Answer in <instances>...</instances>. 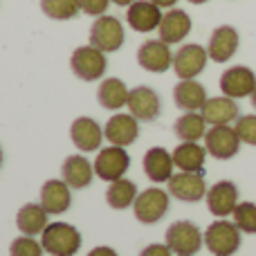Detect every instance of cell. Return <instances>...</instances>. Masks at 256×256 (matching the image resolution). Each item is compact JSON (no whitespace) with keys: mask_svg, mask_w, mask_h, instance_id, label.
<instances>
[{"mask_svg":"<svg viewBox=\"0 0 256 256\" xmlns=\"http://www.w3.org/2000/svg\"><path fill=\"white\" fill-rule=\"evenodd\" d=\"M232 218L243 234H256V202H238Z\"/></svg>","mask_w":256,"mask_h":256,"instance_id":"obj_31","label":"cell"},{"mask_svg":"<svg viewBox=\"0 0 256 256\" xmlns=\"http://www.w3.org/2000/svg\"><path fill=\"white\" fill-rule=\"evenodd\" d=\"M70 68L74 72V76H79L81 81H97L108 70L106 52L97 50L94 45H81L72 52Z\"/></svg>","mask_w":256,"mask_h":256,"instance_id":"obj_5","label":"cell"},{"mask_svg":"<svg viewBox=\"0 0 256 256\" xmlns=\"http://www.w3.org/2000/svg\"><path fill=\"white\" fill-rule=\"evenodd\" d=\"M162 9L150 0H135L130 7H126V22L130 25V30L148 34V32L158 30L162 22Z\"/></svg>","mask_w":256,"mask_h":256,"instance_id":"obj_17","label":"cell"},{"mask_svg":"<svg viewBox=\"0 0 256 256\" xmlns=\"http://www.w3.org/2000/svg\"><path fill=\"white\" fill-rule=\"evenodd\" d=\"M2 160H4V153H2V146H0V166H2Z\"/></svg>","mask_w":256,"mask_h":256,"instance_id":"obj_41","label":"cell"},{"mask_svg":"<svg viewBox=\"0 0 256 256\" xmlns=\"http://www.w3.org/2000/svg\"><path fill=\"white\" fill-rule=\"evenodd\" d=\"M207 148L198 142H180L173 148V162L176 168L186 173H204V160H207Z\"/></svg>","mask_w":256,"mask_h":256,"instance_id":"obj_25","label":"cell"},{"mask_svg":"<svg viewBox=\"0 0 256 256\" xmlns=\"http://www.w3.org/2000/svg\"><path fill=\"white\" fill-rule=\"evenodd\" d=\"M124 40H126L124 27H122L120 18H115V16L104 14L90 27V45H94L97 50H102L106 54L117 52L124 45Z\"/></svg>","mask_w":256,"mask_h":256,"instance_id":"obj_6","label":"cell"},{"mask_svg":"<svg viewBox=\"0 0 256 256\" xmlns=\"http://www.w3.org/2000/svg\"><path fill=\"white\" fill-rule=\"evenodd\" d=\"M238 45H240V36H238V32H236V27L220 25L209 36L207 54L214 63H227L238 52Z\"/></svg>","mask_w":256,"mask_h":256,"instance_id":"obj_15","label":"cell"},{"mask_svg":"<svg viewBox=\"0 0 256 256\" xmlns=\"http://www.w3.org/2000/svg\"><path fill=\"white\" fill-rule=\"evenodd\" d=\"M45 250L34 236H18L9 245V256H43Z\"/></svg>","mask_w":256,"mask_h":256,"instance_id":"obj_32","label":"cell"},{"mask_svg":"<svg viewBox=\"0 0 256 256\" xmlns=\"http://www.w3.org/2000/svg\"><path fill=\"white\" fill-rule=\"evenodd\" d=\"M240 234L234 220H214L204 230V248L214 256H232L240 250Z\"/></svg>","mask_w":256,"mask_h":256,"instance_id":"obj_3","label":"cell"},{"mask_svg":"<svg viewBox=\"0 0 256 256\" xmlns=\"http://www.w3.org/2000/svg\"><path fill=\"white\" fill-rule=\"evenodd\" d=\"M88 256H117V252L112 248H108V245H99V248L90 250Z\"/></svg>","mask_w":256,"mask_h":256,"instance_id":"obj_36","label":"cell"},{"mask_svg":"<svg viewBox=\"0 0 256 256\" xmlns=\"http://www.w3.org/2000/svg\"><path fill=\"white\" fill-rule=\"evenodd\" d=\"M207 120L202 117V112H184L176 120L173 124V132L180 137V142H198L204 140L207 135Z\"/></svg>","mask_w":256,"mask_h":256,"instance_id":"obj_28","label":"cell"},{"mask_svg":"<svg viewBox=\"0 0 256 256\" xmlns=\"http://www.w3.org/2000/svg\"><path fill=\"white\" fill-rule=\"evenodd\" d=\"M207 48L198 43H186L173 54V72L178 79H196L207 68Z\"/></svg>","mask_w":256,"mask_h":256,"instance_id":"obj_9","label":"cell"},{"mask_svg":"<svg viewBox=\"0 0 256 256\" xmlns=\"http://www.w3.org/2000/svg\"><path fill=\"white\" fill-rule=\"evenodd\" d=\"M150 2H155L160 9H173L178 4V0H150Z\"/></svg>","mask_w":256,"mask_h":256,"instance_id":"obj_37","label":"cell"},{"mask_svg":"<svg viewBox=\"0 0 256 256\" xmlns=\"http://www.w3.org/2000/svg\"><path fill=\"white\" fill-rule=\"evenodd\" d=\"M94 178V164L84 155H68L61 166V180L70 189H86Z\"/></svg>","mask_w":256,"mask_h":256,"instance_id":"obj_22","label":"cell"},{"mask_svg":"<svg viewBox=\"0 0 256 256\" xmlns=\"http://www.w3.org/2000/svg\"><path fill=\"white\" fill-rule=\"evenodd\" d=\"M40 12L52 20H70L81 12L79 0H40Z\"/></svg>","mask_w":256,"mask_h":256,"instance_id":"obj_30","label":"cell"},{"mask_svg":"<svg viewBox=\"0 0 256 256\" xmlns=\"http://www.w3.org/2000/svg\"><path fill=\"white\" fill-rule=\"evenodd\" d=\"M128 86L117 76H110V79H104L97 88V102L102 108L106 110H122V108L128 104Z\"/></svg>","mask_w":256,"mask_h":256,"instance_id":"obj_27","label":"cell"},{"mask_svg":"<svg viewBox=\"0 0 256 256\" xmlns=\"http://www.w3.org/2000/svg\"><path fill=\"white\" fill-rule=\"evenodd\" d=\"M40 204L50 216H61L70 209L72 204V194L70 186L63 180H48L40 186Z\"/></svg>","mask_w":256,"mask_h":256,"instance_id":"obj_24","label":"cell"},{"mask_svg":"<svg viewBox=\"0 0 256 256\" xmlns=\"http://www.w3.org/2000/svg\"><path fill=\"white\" fill-rule=\"evenodd\" d=\"M128 112L140 122H153L162 112V102L160 94L148 86H137L128 94Z\"/></svg>","mask_w":256,"mask_h":256,"instance_id":"obj_13","label":"cell"},{"mask_svg":"<svg viewBox=\"0 0 256 256\" xmlns=\"http://www.w3.org/2000/svg\"><path fill=\"white\" fill-rule=\"evenodd\" d=\"M137 63H140L142 70L162 74L168 68H173V52L168 43H164L162 38H150L144 40L137 50Z\"/></svg>","mask_w":256,"mask_h":256,"instance_id":"obj_10","label":"cell"},{"mask_svg":"<svg viewBox=\"0 0 256 256\" xmlns=\"http://www.w3.org/2000/svg\"><path fill=\"white\" fill-rule=\"evenodd\" d=\"M48 216L50 214L45 212V207L40 202L38 204L36 202L22 204L16 214V227L20 230V234H25V236H38V234H43V230L50 225Z\"/></svg>","mask_w":256,"mask_h":256,"instance_id":"obj_26","label":"cell"},{"mask_svg":"<svg viewBox=\"0 0 256 256\" xmlns=\"http://www.w3.org/2000/svg\"><path fill=\"white\" fill-rule=\"evenodd\" d=\"M234 128L243 144L256 146V115H240L234 122Z\"/></svg>","mask_w":256,"mask_h":256,"instance_id":"obj_33","label":"cell"},{"mask_svg":"<svg viewBox=\"0 0 256 256\" xmlns=\"http://www.w3.org/2000/svg\"><path fill=\"white\" fill-rule=\"evenodd\" d=\"M79 4H81V12H84V14L99 18V16H104V14H106L110 0H79Z\"/></svg>","mask_w":256,"mask_h":256,"instance_id":"obj_34","label":"cell"},{"mask_svg":"<svg viewBox=\"0 0 256 256\" xmlns=\"http://www.w3.org/2000/svg\"><path fill=\"white\" fill-rule=\"evenodd\" d=\"M110 2H115V4H120V7H130L135 0H110Z\"/></svg>","mask_w":256,"mask_h":256,"instance_id":"obj_38","label":"cell"},{"mask_svg":"<svg viewBox=\"0 0 256 256\" xmlns=\"http://www.w3.org/2000/svg\"><path fill=\"white\" fill-rule=\"evenodd\" d=\"M94 176L102 178L104 182H115L124 178V173L130 166V155L126 153L124 146H108L102 148L94 158Z\"/></svg>","mask_w":256,"mask_h":256,"instance_id":"obj_7","label":"cell"},{"mask_svg":"<svg viewBox=\"0 0 256 256\" xmlns=\"http://www.w3.org/2000/svg\"><path fill=\"white\" fill-rule=\"evenodd\" d=\"M40 245L52 256H74L81 248V234L74 225L50 222L40 234Z\"/></svg>","mask_w":256,"mask_h":256,"instance_id":"obj_1","label":"cell"},{"mask_svg":"<svg viewBox=\"0 0 256 256\" xmlns=\"http://www.w3.org/2000/svg\"><path fill=\"white\" fill-rule=\"evenodd\" d=\"M144 173L150 182L155 184H162V182H168L173 178V168H176V162H173V153H168L162 146H153L144 153Z\"/></svg>","mask_w":256,"mask_h":256,"instance_id":"obj_18","label":"cell"},{"mask_svg":"<svg viewBox=\"0 0 256 256\" xmlns=\"http://www.w3.org/2000/svg\"><path fill=\"white\" fill-rule=\"evenodd\" d=\"M240 144L234 126H212L204 135V148L216 160H232L240 150Z\"/></svg>","mask_w":256,"mask_h":256,"instance_id":"obj_11","label":"cell"},{"mask_svg":"<svg viewBox=\"0 0 256 256\" xmlns=\"http://www.w3.org/2000/svg\"><path fill=\"white\" fill-rule=\"evenodd\" d=\"M250 99H252V106H254V110H256V90L252 92V97H250Z\"/></svg>","mask_w":256,"mask_h":256,"instance_id":"obj_40","label":"cell"},{"mask_svg":"<svg viewBox=\"0 0 256 256\" xmlns=\"http://www.w3.org/2000/svg\"><path fill=\"white\" fill-rule=\"evenodd\" d=\"M168 198H171V194L160 189V186L144 189L137 194L135 204H132V214H135V218L142 225L160 222L168 212Z\"/></svg>","mask_w":256,"mask_h":256,"instance_id":"obj_4","label":"cell"},{"mask_svg":"<svg viewBox=\"0 0 256 256\" xmlns=\"http://www.w3.org/2000/svg\"><path fill=\"white\" fill-rule=\"evenodd\" d=\"M189 32H191V16L184 9H178V7L168 9L162 16V22H160V27H158L160 38L168 45L182 43V40L189 36Z\"/></svg>","mask_w":256,"mask_h":256,"instance_id":"obj_21","label":"cell"},{"mask_svg":"<svg viewBox=\"0 0 256 256\" xmlns=\"http://www.w3.org/2000/svg\"><path fill=\"white\" fill-rule=\"evenodd\" d=\"M207 184H204V173H173L168 180V194L180 202H200L207 196Z\"/></svg>","mask_w":256,"mask_h":256,"instance_id":"obj_12","label":"cell"},{"mask_svg":"<svg viewBox=\"0 0 256 256\" xmlns=\"http://www.w3.org/2000/svg\"><path fill=\"white\" fill-rule=\"evenodd\" d=\"M164 240H166L168 250L176 256H194L204 245V234L200 232V227L196 222L176 220L173 225H168Z\"/></svg>","mask_w":256,"mask_h":256,"instance_id":"obj_2","label":"cell"},{"mask_svg":"<svg viewBox=\"0 0 256 256\" xmlns=\"http://www.w3.org/2000/svg\"><path fill=\"white\" fill-rule=\"evenodd\" d=\"M70 137H72V144H74L81 153H90V150L102 148L104 128L99 126V122H94L92 117H79V120L72 122Z\"/></svg>","mask_w":256,"mask_h":256,"instance_id":"obj_19","label":"cell"},{"mask_svg":"<svg viewBox=\"0 0 256 256\" xmlns=\"http://www.w3.org/2000/svg\"><path fill=\"white\" fill-rule=\"evenodd\" d=\"M135 198H137V186L132 180H126V178H120V180L110 182L106 191V202L110 204L112 209H128L135 204Z\"/></svg>","mask_w":256,"mask_h":256,"instance_id":"obj_29","label":"cell"},{"mask_svg":"<svg viewBox=\"0 0 256 256\" xmlns=\"http://www.w3.org/2000/svg\"><path fill=\"white\" fill-rule=\"evenodd\" d=\"M204 200H207V209L214 216L227 218L238 207V186L232 180H220L216 184H212V189L207 191Z\"/></svg>","mask_w":256,"mask_h":256,"instance_id":"obj_14","label":"cell"},{"mask_svg":"<svg viewBox=\"0 0 256 256\" xmlns=\"http://www.w3.org/2000/svg\"><path fill=\"white\" fill-rule=\"evenodd\" d=\"M191 4H204V2H209V0H189Z\"/></svg>","mask_w":256,"mask_h":256,"instance_id":"obj_39","label":"cell"},{"mask_svg":"<svg viewBox=\"0 0 256 256\" xmlns=\"http://www.w3.org/2000/svg\"><path fill=\"white\" fill-rule=\"evenodd\" d=\"M140 256H173V252L168 250V245H160V243H153V245H146L144 250L140 252Z\"/></svg>","mask_w":256,"mask_h":256,"instance_id":"obj_35","label":"cell"},{"mask_svg":"<svg viewBox=\"0 0 256 256\" xmlns=\"http://www.w3.org/2000/svg\"><path fill=\"white\" fill-rule=\"evenodd\" d=\"M140 135V120L130 115V112H117L104 126V137L110 142L112 146H130Z\"/></svg>","mask_w":256,"mask_h":256,"instance_id":"obj_16","label":"cell"},{"mask_svg":"<svg viewBox=\"0 0 256 256\" xmlns=\"http://www.w3.org/2000/svg\"><path fill=\"white\" fill-rule=\"evenodd\" d=\"M200 112H202L209 126H230L232 122H236L240 117V108L236 104V99L225 97V94L207 99V104L202 106Z\"/></svg>","mask_w":256,"mask_h":256,"instance_id":"obj_23","label":"cell"},{"mask_svg":"<svg viewBox=\"0 0 256 256\" xmlns=\"http://www.w3.org/2000/svg\"><path fill=\"white\" fill-rule=\"evenodd\" d=\"M220 92L232 99H245L252 97L256 90V74L248 66H232L220 74Z\"/></svg>","mask_w":256,"mask_h":256,"instance_id":"obj_8","label":"cell"},{"mask_svg":"<svg viewBox=\"0 0 256 256\" xmlns=\"http://www.w3.org/2000/svg\"><path fill=\"white\" fill-rule=\"evenodd\" d=\"M207 90L196 79H180L173 88V102L184 112H200L207 104Z\"/></svg>","mask_w":256,"mask_h":256,"instance_id":"obj_20","label":"cell"}]
</instances>
